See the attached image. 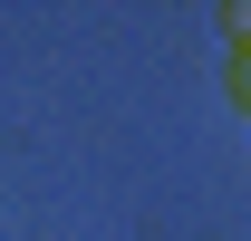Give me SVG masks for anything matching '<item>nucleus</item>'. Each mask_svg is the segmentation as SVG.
<instances>
[{"label":"nucleus","instance_id":"f03ea898","mask_svg":"<svg viewBox=\"0 0 251 241\" xmlns=\"http://www.w3.org/2000/svg\"><path fill=\"white\" fill-rule=\"evenodd\" d=\"M232 96L251 106V48H232Z\"/></svg>","mask_w":251,"mask_h":241},{"label":"nucleus","instance_id":"f257e3e1","mask_svg":"<svg viewBox=\"0 0 251 241\" xmlns=\"http://www.w3.org/2000/svg\"><path fill=\"white\" fill-rule=\"evenodd\" d=\"M222 29H232V48H251V0H232V10H222Z\"/></svg>","mask_w":251,"mask_h":241}]
</instances>
